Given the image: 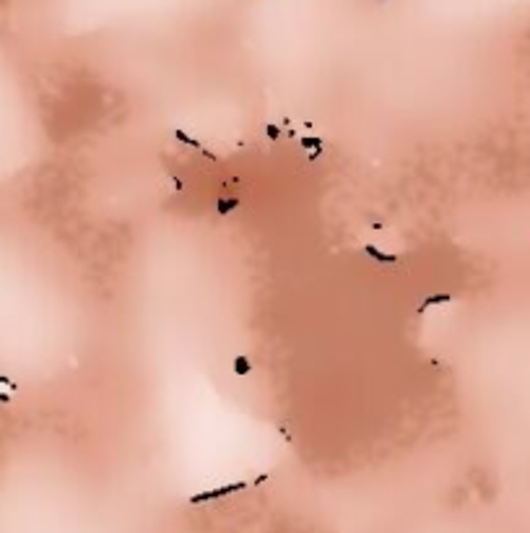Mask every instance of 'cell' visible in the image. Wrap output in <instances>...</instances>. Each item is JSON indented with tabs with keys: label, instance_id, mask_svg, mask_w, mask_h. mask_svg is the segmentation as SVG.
<instances>
[{
	"label": "cell",
	"instance_id": "6da1fadb",
	"mask_svg": "<svg viewBox=\"0 0 530 533\" xmlns=\"http://www.w3.org/2000/svg\"><path fill=\"white\" fill-rule=\"evenodd\" d=\"M247 489L245 481H234V484H226V486H218V489H211V492H200V494H192L190 497V505H200V502H213V500H221L226 494H234V492H242Z\"/></svg>",
	"mask_w": 530,
	"mask_h": 533
},
{
	"label": "cell",
	"instance_id": "7a4b0ae2",
	"mask_svg": "<svg viewBox=\"0 0 530 533\" xmlns=\"http://www.w3.org/2000/svg\"><path fill=\"white\" fill-rule=\"evenodd\" d=\"M174 138H177L179 143H185V146H190V149H195L198 154H203L206 159H211V161H216V154H213V151H208V149H206V146H203V143H200V141H195L192 136H187L185 130H174Z\"/></svg>",
	"mask_w": 530,
	"mask_h": 533
},
{
	"label": "cell",
	"instance_id": "3957f363",
	"mask_svg": "<svg viewBox=\"0 0 530 533\" xmlns=\"http://www.w3.org/2000/svg\"><path fill=\"white\" fill-rule=\"evenodd\" d=\"M364 255H369L372 260H377V263H385V265H395V263H398V258H395V255H390V252H382L377 245H364Z\"/></svg>",
	"mask_w": 530,
	"mask_h": 533
},
{
	"label": "cell",
	"instance_id": "277c9868",
	"mask_svg": "<svg viewBox=\"0 0 530 533\" xmlns=\"http://www.w3.org/2000/svg\"><path fill=\"white\" fill-rule=\"evenodd\" d=\"M447 302H452V294H431V297H426L421 304H418V315H424V312L429 309V307H437V304H447Z\"/></svg>",
	"mask_w": 530,
	"mask_h": 533
},
{
	"label": "cell",
	"instance_id": "5b68a950",
	"mask_svg": "<svg viewBox=\"0 0 530 533\" xmlns=\"http://www.w3.org/2000/svg\"><path fill=\"white\" fill-rule=\"evenodd\" d=\"M299 146L304 151H309V154H322V138H317V136H304L302 141H299Z\"/></svg>",
	"mask_w": 530,
	"mask_h": 533
},
{
	"label": "cell",
	"instance_id": "8992f818",
	"mask_svg": "<svg viewBox=\"0 0 530 533\" xmlns=\"http://www.w3.org/2000/svg\"><path fill=\"white\" fill-rule=\"evenodd\" d=\"M239 203H242V200L236 198V195H234V198H218V203H216V211L221 213V216H226V213H231V211H234L236 206H239Z\"/></svg>",
	"mask_w": 530,
	"mask_h": 533
},
{
	"label": "cell",
	"instance_id": "52a82bcc",
	"mask_svg": "<svg viewBox=\"0 0 530 533\" xmlns=\"http://www.w3.org/2000/svg\"><path fill=\"white\" fill-rule=\"evenodd\" d=\"M252 372V364H250V359L245 357V354H239V357H234V375H239V377H245V375H250Z\"/></svg>",
	"mask_w": 530,
	"mask_h": 533
},
{
	"label": "cell",
	"instance_id": "ba28073f",
	"mask_svg": "<svg viewBox=\"0 0 530 533\" xmlns=\"http://www.w3.org/2000/svg\"><path fill=\"white\" fill-rule=\"evenodd\" d=\"M265 136L276 143L278 138H281V130H278V125H273V122H265Z\"/></svg>",
	"mask_w": 530,
	"mask_h": 533
},
{
	"label": "cell",
	"instance_id": "9c48e42d",
	"mask_svg": "<svg viewBox=\"0 0 530 533\" xmlns=\"http://www.w3.org/2000/svg\"><path fill=\"white\" fill-rule=\"evenodd\" d=\"M0 385H6L8 390H18V385H16L11 377H6V375H0Z\"/></svg>",
	"mask_w": 530,
	"mask_h": 533
},
{
	"label": "cell",
	"instance_id": "30bf717a",
	"mask_svg": "<svg viewBox=\"0 0 530 533\" xmlns=\"http://www.w3.org/2000/svg\"><path fill=\"white\" fill-rule=\"evenodd\" d=\"M0 403H11V395L8 393H0Z\"/></svg>",
	"mask_w": 530,
	"mask_h": 533
}]
</instances>
